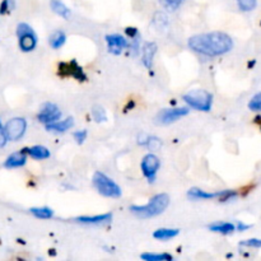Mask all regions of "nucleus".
Instances as JSON below:
<instances>
[{"label":"nucleus","instance_id":"obj_1","mask_svg":"<svg viewBox=\"0 0 261 261\" xmlns=\"http://www.w3.org/2000/svg\"><path fill=\"white\" fill-rule=\"evenodd\" d=\"M189 47L195 53L205 56H219L229 53L233 41L224 32H209L195 35L189 38Z\"/></svg>","mask_w":261,"mask_h":261},{"label":"nucleus","instance_id":"obj_2","mask_svg":"<svg viewBox=\"0 0 261 261\" xmlns=\"http://www.w3.org/2000/svg\"><path fill=\"white\" fill-rule=\"evenodd\" d=\"M170 205V196L167 194H158L153 196L145 205L130 206V212L140 219H148L162 214Z\"/></svg>","mask_w":261,"mask_h":261},{"label":"nucleus","instance_id":"obj_3","mask_svg":"<svg viewBox=\"0 0 261 261\" xmlns=\"http://www.w3.org/2000/svg\"><path fill=\"white\" fill-rule=\"evenodd\" d=\"M184 101L189 107L198 111H211L213 105V94L205 89H194L184 96Z\"/></svg>","mask_w":261,"mask_h":261},{"label":"nucleus","instance_id":"obj_4","mask_svg":"<svg viewBox=\"0 0 261 261\" xmlns=\"http://www.w3.org/2000/svg\"><path fill=\"white\" fill-rule=\"evenodd\" d=\"M93 186L101 195L106 198H120L121 189L112 178L102 172H96L93 175Z\"/></svg>","mask_w":261,"mask_h":261},{"label":"nucleus","instance_id":"obj_5","mask_svg":"<svg viewBox=\"0 0 261 261\" xmlns=\"http://www.w3.org/2000/svg\"><path fill=\"white\" fill-rule=\"evenodd\" d=\"M17 36L20 50L24 51V53H30L37 45V37H36L35 31L31 28V25L25 24V23L18 24Z\"/></svg>","mask_w":261,"mask_h":261},{"label":"nucleus","instance_id":"obj_6","mask_svg":"<svg viewBox=\"0 0 261 261\" xmlns=\"http://www.w3.org/2000/svg\"><path fill=\"white\" fill-rule=\"evenodd\" d=\"M25 130H27V121L23 117H13L5 124L4 127L8 140H12V142L19 140L24 135Z\"/></svg>","mask_w":261,"mask_h":261},{"label":"nucleus","instance_id":"obj_7","mask_svg":"<svg viewBox=\"0 0 261 261\" xmlns=\"http://www.w3.org/2000/svg\"><path fill=\"white\" fill-rule=\"evenodd\" d=\"M190 109L189 107H173V109H165L157 115L155 122L161 125H168L177 120L182 119L184 116H188Z\"/></svg>","mask_w":261,"mask_h":261},{"label":"nucleus","instance_id":"obj_8","mask_svg":"<svg viewBox=\"0 0 261 261\" xmlns=\"http://www.w3.org/2000/svg\"><path fill=\"white\" fill-rule=\"evenodd\" d=\"M160 166H161V162L160 160H158L157 155L147 154L144 158H143L140 167H142L143 175H144L150 182H153L158 170H160Z\"/></svg>","mask_w":261,"mask_h":261},{"label":"nucleus","instance_id":"obj_9","mask_svg":"<svg viewBox=\"0 0 261 261\" xmlns=\"http://www.w3.org/2000/svg\"><path fill=\"white\" fill-rule=\"evenodd\" d=\"M60 117H61V111L59 110V107L54 103L43 105L37 115L38 121L42 122V124L45 125L58 121V120H60Z\"/></svg>","mask_w":261,"mask_h":261},{"label":"nucleus","instance_id":"obj_10","mask_svg":"<svg viewBox=\"0 0 261 261\" xmlns=\"http://www.w3.org/2000/svg\"><path fill=\"white\" fill-rule=\"evenodd\" d=\"M59 74L61 76H73L78 81H86V74H84L82 66L76 64L75 60H71L70 63L59 64Z\"/></svg>","mask_w":261,"mask_h":261},{"label":"nucleus","instance_id":"obj_11","mask_svg":"<svg viewBox=\"0 0 261 261\" xmlns=\"http://www.w3.org/2000/svg\"><path fill=\"white\" fill-rule=\"evenodd\" d=\"M106 42L109 46V51L114 55H119L124 48L127 47L126 38L120 35H107Z\"/></svg>","mask_w":261,"mask_h":261},{"label":"nucleus","instance_id":"obj_12","mask_svg":"<svg viewBox=\"0 0 261 261\" xmlns=\"http://www.w3.org/2000/svg\"><path fill=\"white\" fill-rule=\"evenodd\" d=\"M27 162V154L24 153V150H20V152L13 153L9 157L7 158V161L4 162V167L7 168H18L23 167Z\"/></svg>","mask_w":261,"mask_h":261},{"label":"nucleus","instance_id":"obj_13","mask_svg":"<svg viewBox=\"0 0 261 261\" xmlns=\"http://www.w3.org/2000/svg\"><path fill=\"white\" fill-rule=\"evenodd\" d=\"M74 125L73 117H68L65 120H58L55 122H51V124L46 125V130L47 132H54V133H65L66 130L71 129Z\"/></svg>","mask_w":261,"mask_h":261},{"label":"nucleus","instance_id":"obj_14","mask_svg":"<svg viewBox=\"0 0 261 261\" xmlns=\"http://www.w3.org/2000/svg\"><path fill=\"white\" fill-rule=\"evenodd\" d=\"M188 196L193 200H209V199H218L221 196V191H218V193H206L201 189L193 188L188 191Z\"/></svg>","mask_w":261,"mask_h":261},{"label":"nucleus","instance_id":"obj_15","mask_svg":"<svg viewBox=\"0 0 261 261\" xmlns=\"http://www.w3.org/2000/svg\"><path fill=\"white\" fill-rule=\"evenodd\" d=\"M155 53H157V45L154 42H147L143 46V64L145 68L149 69L153 64V59H154Z\"/></svg>","mask_w":261,"mask_h":261},{"label":"nucleus","instance_id":"obj_16","mask_svg":"<svg viewBox=\"0 0 261 261\" xmlns=\"http://www.w3.org/2000/svg\"><path fill=\"white\" fill-rule=\"evenodd\" d=\"M23 150H24L25 154H28L33 160H46L51 155L50 150L43 145H35V147L24 148Z\"/></svg>","mask_w":261,"mask_h":261},{"label":"nucleus","instance_id":"obj_17","mask_svg":"<svg viewBox=\"0 0 261 261\" xmlns=\"http://www.w3.org/2000/svg\"><path fill=\"white\" fill-rule=\"evenodd\" d=\"M112 219V214L111 213H106V214H99V216H93V217H79L76 218V221L79 223H84V224H101V223H107Z\"/></svg>","mask_w":261,"mask_h":261},{"label":"nucleus","instance_id":"obj_18","mask_svg":"<svg viewBox=\"0 0 261 261\" xmlns=\"http://www.w3.org/2000/svg\"><path fill=\"white\" fill-rule=\"evenodd\" d=\"M209 229L217 233L222 234H229L233 231H236V226L233 223H229V222H217L209 226Z\"/></svg>","mask_w":261,"mask_h":261},{"label":"nucleus","instance_id":"obj_19","mask_svg":"<svg viewBox=\"0 0 261 261\" xmlns=\"http://www.w3.org/2000/svg\"><path fill=\"white\" fill-rule=\"evenodd\" d=\"M180 233V229H176V228H160L157 231H154L153 233V237L160 241H167V240L173 239L176 237L177 234Z\"/></svg>","mask_w":261,"mask_h":261},{"label":"nucleus","instance_id":"obj_20","mask_svg":"<svg viewBox=\"0 0 261 261\" xmlns=\"http://www.w3.org/2000/svg\"><path fill=\"white\" fill-rule=\"evenodd\" d=\"M65 41L66 36L63 31H55V32L51 33L50 38H48V43L53 48H60L65 43Z\"/></svg>","mask_w":261,"mask_h":261},{"label":"nucleus","instance_id":"obj_21","mask_svg":"<svg viewBox=\"0 0 261 261\" xmlns=\"http://www.w3.org/2000/svg\"><path fill=\"white\" fill-rule=\"evenodd\" d=\"M51 9H53L54 13L59 14L60 17L65 18V19H68L69 15H70L69 8L63 2H60V0H51Z\"/></svg>","mask_w":261,"mask_h":261},{"label":"nucleus","instance_id":"obj_22","mask_svg":"<svg viewBox=\"0 0 261 261\" xmlns=\"http://www.w3.org/2000/svg\"><path fill=\"white\" fill-rule=\"evenodd\" d=\"M31 213L38 219H50L53 218L54 211L47 206H43V208H32L31 209Z\"/></svg>","mask_w":261,"mask_h":261},{"label":"nucleus","instance_id":"obj_23","mask_svg":"<svg viewBox=\"0 0 261 261\" xmlns=\"http://www.w3.org/2000/svg\"><path fill=\"white\" fill-rule=\"evenodd\" d=\"M140 257L145 261H171L173 259L170 254H150V252L143 254Z\"/></svg>","mask_w":261,"mask_h":261},{"label":"nucleus","instance_id":"obj_24","mask_svg":"<svg viewBox=\"0 0 261 261\" xmlns=\"http://www.w3.org/2000/svg\"><path fill=\"white\" fill-rule=\"evenodd\" d=\"M92 116H93V119L96 120L97 122H103L106 121L107 119L106 111H105L103 107L101 106H93V109H92Z\"/></svg>","mask_w":261,"mask_h":261},{"label":"nucleus","instance_id":"obj_25","mask_svg":"<svg viewBox=\"0 0 261 261\" xmlns=\"http://www.w3.org/2000/svg\"><path fill=\"white\" fill-rule=\"evenodd\" d=\"M237 4L244 12H251L256 8L257 0H237Z\"/></svg>","mask_w":261,"mask_h":261},{"label":"nucleus","instance_id":"obj_26","mask_svg":"<svg viewBox=\"0 0 261 261\" xmlns=\"http://www.w3.org/2000/svg\"><path fill=\"white\" fill-rule=\"evenodd\" d=\"M185 0H160L161 4L166 8L167 10H176L177 8L181 7V4Z\"/></svg>","mask_w":261,"mask_h":261},{"label":"nucleus","instance_id":"obj_27","mask_svg":"<svg viewBox=\"0 0 261 261\" xmlns=\"http://www.w3.org/2000/svg\"><path fill=\"white\" fill-rule=\"evenodd\" d=\"M249 109L251 111H257L261 112V92L255 94L251 98V101L249 102Z\"/></svg>","mask_w":261,"mask_h":261},{"label":"nucleus","instance_id":"obj_28","mask_svg":"<svg viewBox=\"0 0 261 261\" xmlns=\"http://www.w3.org/2000/svg\"><path fill=\"white\" fill-rule=\"evenodd\" d=\"M153 22H154V24L158 25V27H165L168 22V18L165 13L157 12L154 14V18H153Z\"/></svg>","mask_w":261,"mask_h":261},{"label":"nucleus","instance_id":"obj_29","mask_svg":"<svg viewBox=\"0 0 261 261\" xmlns=\"http://www.w3.org/2000/svg\"><path fill=\"white\" fill-rule=\"evenodd\" d=\"M237 196V193L233 190H223L221 191V196L218 198L219 201H222V203H224V201H228V200H232V199H234Z\"/></svg>","mask_w":261,"mask_h":261},{"label":"nucleus","instance_id":"obj_30","mask_svg":"<svg viewBox=\"0 0 261 261\" xmlns=\"http://www.w3.org/2000/svg\"><path fill=\"white\" fill-rule=\"evenodd\" d=\"M240 245H241V246L252 247V249H261V240L260 239L245 240V241H242Z\"/></svg>","mask_w":261,"mask_h":261},{"label":"nucleus","instance_id":"obj_31","mask_svg":"<svg viewBox=\"0 0 261 261\" xmlns=\"http://www.w3.org/2000/svg\"><path fill=\"white\" fill-rule=\"evenodd\" d=\"M147 145L149 147L150 150H158L162 147V142H161V139H158L157 137H149Z\"/></svg>","mask_w":261,"mask_h":261},{"label":"nucleus","instance_id":"obj_32","mask_svg":"<svg viewBox=\"0 0 261 261\" xmlns=\"http://www.w3.org/2000/svg\"><path fill=\"white\" fill-rule=\"evenodd\" d=\"M14 0H3L2 5H0V13L2 14H5L8 13L9 10L14 9Z\"/></svg>","mask_w":261,"mask_h":261},{"label":"nucleus","instance_id":"obj_33","mask_svg":"<svg viewBox=\"0 0 261 261\" xmlns=\"http://www.w3.org/2000/svg\"><path fill=\"white\" fill-rule=\"evenodd\" d=\"M87 134H88V133H87V130H78V132L74 133L73 137L78 144H83L84 140L87 139Z\"/></svg>","mask_w":261,"mask_h":261},{"label":"nucleus","instance_id":"obj_34","mask_svg":"<svg viewBox=\"0 0 261 261\" xmlns=\"http://www.w3.org/2000/svg\"><path fill=\"white\" fill-rule=\"evenodd\" d=\"M7 142H8V138H7V135H5L4 130L0 129V148L5 147Z\"/></svg>","mask_w":261,"mask_h":261},{"label":"nucleus","instance_id":"obj_35","mask_svg":"<svg viewBox=\"0 0 261 261\" xmlns=\"http://www.w3.org/2000/svg\"><path fill=\"white\" fill-rule=\"evenodd\" d=\"M148 139H149V137H148V135L140 134L139 137H138V143H139L140 145H147Z\"/></svg>","mask_w":261,"mask_h":261},{"label":"nucleus","instance_id":"obj_36","mask_svg":"<svg viewBox=\"0 0 261 261\" xmlns=\"http://www.w3.org/2000/svg\"><path fill=\"white\" fill-rule=\"evenodd\" d=\"M125 32H126L127 35H129L130 37H133V38H137V36H138V30H137V28H133V27L126 28V30H125Z\"/></svg>","mask_w":261,"mask_h":261},{"label":"nucleus","instance_id":"obj_37","mask_svg":"<svg viewBox=\"0 0 261 261\" xmlns=\"http://www.w3.org/2000/svg\"><path fill=\"white\" fill-rule=\"evenodd\" d=\"M250 226L249 224H244L242 222H237V226H236V229L237 231H246V229H249Z\"/></svg>","mask_w":261,"mask_h":261},{"label":"nucleus","instance_id":"obj_38","mask_svg":"<svg viewBox=\"0 0 261 261\" xmlns=\"http://www.w3.org/2000/svg\"><path fill=\"white\" fill-rule=\"evenodd\" d=\"M0 129H2V122H0Z\"/></svg>","mask_w":261,"mask_h":261}]
</instances>
